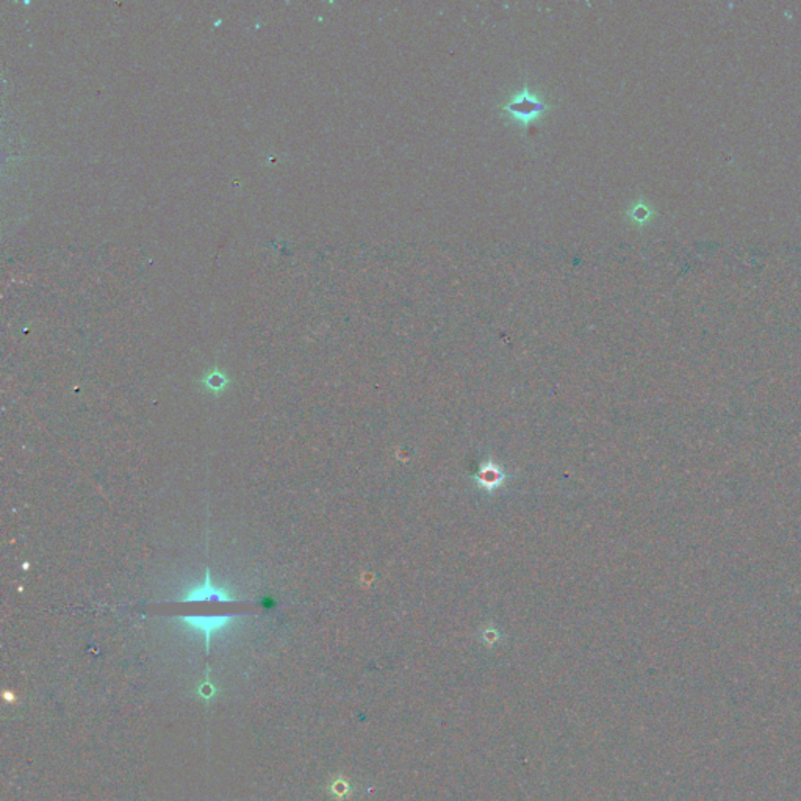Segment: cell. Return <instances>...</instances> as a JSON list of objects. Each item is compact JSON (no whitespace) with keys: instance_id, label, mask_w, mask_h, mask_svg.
Instances as JSON below:
<instances>
[{"instance_id":"277c9868","label":"cell","mask_w":801,"mask_h":801,"mask_svg":"<svg viewBox=\"0 0 801 801\" xmlns=\"http://www.w3.org/2000/svg\"><path fill=\"white\" fill-rule=\"evenodd\" d=\"M199 385L202 387L203 391H207V393H210V395L219 398L222 393H224L229 387L232 385V379L227 374V371L219 370L218 366H215L205 374V376L201 377Z\"/></svg>"},{"instance_id":"3957f363","label":"cell","mask_w":801,"mask_h":801,"mask_svg":"<svg viewBox=\"0 0 801 801\" xmlns=\"http://www.w3.org/2000/svg\"><path fill=\"white\" fill-rule=\"evenodd\" d=\"M235 615H215V616H199V615H183L180 616V621L183 625L201 631L207 637V649L210 648V640H212V634L221 631L233 621Z\"/></svg>"},{"instance_id":"6da1fadb","label":"cell","mask_w":801,"mask_h":801,"mask_svg":"<svg viewBox=\"0 0 801 801\" xmlns=\"http://www.w3.org/2000/svg\"><path fill=\"white\" fill-rule=\"evenodd\" d=\"M505 113L514 117L515 121L521 122L523 127H529L537 117H540L544 111L551 108V105L543 102L540 97L531 93L528 87H524L520 93H517L512 99L501 107Z\"/></svg>"},{"instance_id":"7a4b0ae2","label":"cell","mask_w":801,"mask_h":801,"mask_svg":"<svg viewBox=\"0 0 801 801\" xmlns=\"http://www.w3.org/2000/svg\"><path fill=\"white\" fill-rule=\"evenodd\" d=\"M177 601H182V602H188V601H226V602H231V601H240V598L233 592H231L229 589L216 587L215 584L212 582V577H210V570H207L205 582H203L202 586H196L194 589L188 590L185 595L180 596V598H177Z\"/></svg>"}]
</instances>
